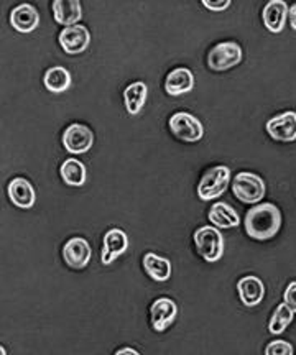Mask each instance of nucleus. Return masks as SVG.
Wrapping results in <instances>:
<instances>
[{
	"label": "nucleus",
	"instance_id": "1",
	"mask_svg": "<svg viewBox=\"0 0 296 355\" xmlns=\"http://www.w3.org/2000/svg\"><path fill=\"white\" fill-rule=\"evenodd\" d=\"M284 216L275 204L262 202L247 212L244 225L245 232L254 241H270L280 232Z\"/></svg>",
	"mask_w": 296,
	"mask_h": 355
},
{
	"label": "nucleus",
	"instance_id": "2",
	"mask_svg": "<svg viewBox=\"0 0 296 355\" xmlns=\"http://www.w3.org/2000/svg\"><path fill=\"white\" fill-rule=\"evenodd\" d=\"M194 243L196 250L207 263H216L224 255V237L218 227L204 225L194 232Z\"/></svg>",
	"mask_w": 296,
	"mask_h": 355
},
{
	"label": "nucleus",
	"instance_id": "3",
	"mask_svg": "<svg viewBox=\"0 0 296 355\" xmlns=\"http://www.w3.org/2000/svg\"><path fill=\"white\" fill-rule=\"evenodd\" d=\"M265 181L250 171L237 173L232 180V193L238 201L245 204H257L265 196Z\"/></svg>",
	"mask_w": 296,
	"mask_h": 355
},
{
	"label": "nucleus",
	"instance_id": "4",
	"mask_svg": "<svg viewBox=\"0 0 296 355\" xmlns=\"http://www.w3.org/2000/svg\"><path fill=\"white\" fill-rule=\"evenodd\" d=\"M229 183H231V170L227 166L219 165L211 168L202 175L200 184H198V196L202 201L218 199L227 191Z\"/></svg>",
	"mask_w": 296,
	"mask_h": 355
},
{
	"label": "nucleus",
	"instance_id": "5",
	"mask_svg": "<svg viewBox=\"0 0 296 355\" xmlns=\"http://www.w3.org/2000/svg\"><path fill=\"white\" fill-rule=\"evenodd\" d=\"M244 53L241 44L236 42H223L216 44L207 56V64L213 71H227L241 63Z\"/></svg>",
	"mask_w": 296,
	"mask_h": 355
},
{
	"label": "nucleus",
	"instance_id": "6",
	"mask_svg": "<svg viewBox=\"0 0 296 355\" xmlns=\"http://www.w3.org/2000/svg\"><path fill=\"white\" fill-rule=\"evenodd\" d=\"M170 128L176 137L184 141H200L204 137L201 121L189 112H176L170 119Z\"/></svg>",
	"mask_w": 296,
	"mask_h": 355
},
{
	"label": "nucleus",
	"instance_id": "7",
	"mask_svg": "<svg viewBox=\"0 0 296 355\" xmlns=\"http://www.w3.org/2000/svg\"><path fill=\"white\" fill-rule=\"evenodd\" d=\"M91 33L84 25L66 26L60 33V44L68 55H81L89 48Z\"/></svg>",
	"mask_w": 296,
	"mask_h": 355
},
{
	"label": "nucleus",
	"instance_id": "8",
	"mask_svg": "<svg viewBox=\"0 0 296 355\" xmlns=\"http://www.w3.org/2000/svg\"><path fill=\"white\" fill-rule=\"evenodd\" d=\"M92 144H94V135H92L91 128L82 123H73L63 133L64 148L73 155L89 152Z\"/></svg>",
	"mask_w": 296,
	"mask_h": 355
},
{
	"label": "nucleus",
	"instance_id": "9",
	"mask_svg": "<svg viewBox=\"0 0 296 355\" xmlns=\"http://www.w3.org/2000/svg\"><path fill=\"white\" fill-rule=\"evenodd\" d=\"M92 257V250L89 242L82 237H73L64 243L63 259L66 265L74 270L86 268L89 265Z\"/></svg>",
	"mask_w": 296,
	"mask_h": 355
},
{
	"label": "nucleus",
	"instance_id": "10",
	"mask_svg": "<svg viewBox=\"0 0 296 355\" xmlns=\"http://www.w3.org/2000/svg\"><path fill=\"white\" fill-rule=\"evenodd\" d=\"M268 135L277 141H295L296 140V112L288 110L270 119L267 122Z\"/></svg>",
	"mask_w": 296,
	"mask_h": 355
},
{
	"label": "nucleus",
	"instance_id": "11",
	"mask_svg": "<svg viewBox=\"0 0 296 355\" xmlns=\"http://www.w3.org/2000/svg\"><path fill=\"white\" fill-rule=\"evenodd\" d=\"M178 316V304L170 298H158L150 308L152 327L157 332H163L170 327Z\"/></svg>",
	"mask_w": 296,
	"mask_h": 355
},
{
	"label": "nucleus",
	"instance_id": "12",
	"mask_svg": "<svg viewBox=\"0 0 296 355\" xmlns=\"http://www.w3.org/2000/svg\"><path fill=\"white\" fill-rule=\"evenodd\" d=\"M129 248V237L123 232L122 229H110L107 234L104 235V248L103 255H101V261L103 265H110L114 260L123 255Z\"/></svg>",
	"mask_w": 296,
	"mask_h": 355
},
{
	"label": "nucleus",
	"instance_id": "13",
	"mask_svg": "<svg viewBox=\"0 0 296 355\" xmlns=\"http://www.w3.org/2000/svg\"><path fill=\"white\" fill-rule=\"evenodd\" d=\"M7 194L10 201L20 209H30L37 201V193H35L33 184L25 178H13L7 186Z\"/></svg>",
	"mask_w": 296,
	"mask_h": 355
},
{
	"label": "nucleus",
	"instance_id": "14",
	"mask_svg": "<svg viewBox=\"0 0 296 355\" xmlns=\"http://www.w3.org/2000/svg\"><path fill=\"white\" fill-rule=\"evenodd\" d=\"M237 291L242 303L249 306V308H254V306L262 303L265 296V285L262 279L255 277V275H247V277L237 282Z\"/></svg>",
	"mask_w": 296,
	"mask_h": 355
},
{
	"label": "nucleus",
	"instance_id": "15",
	"mask_svg": "<svg viewBox=\"0 0 296 355\" xmlns=\"http://www.w3.org/2000/svg\"><path fill=\"white\" fill-rule=\"evenodd\" d=\"M288 10L290 7L286 6V2H284V0H270V2L263 7L262 19L268 32H284L286 19H288Z\"/></svg>",
	"mask_w": 296,
	"mask_h": 355
},
{
	"label": "nucleus",
	"instance_id": "16",
	"mask_svg": "<svg viewBox=\"0 0 296 355\" xmlns=\"http://www.w3.org/2000/svg\"><path fill=\"white\" fill-rule=\"evenodd\" d=\"M10 25L20 33H32L40 25L38 10L30 3H20L10 13Z\"/></svg>",
	"mask_w": 296,
	"mask_h": 355
},
{
	"label": "nucleus",
	"instance_id": "17",
	"mask_svg": "<svg viewBox=\"0 0 296 355\" xmlns=\"http://www.w3.org/2000/svg\"><path fill=\"white\" fill-rule=\"evenodd\" d=\"M194 87V74L188 68H175L170 71L165 81V91L170 96H183Z\"/></svg>",
	"mask_w": 296,
	"mask_h": 355
},
{
	"label": "nucleus",
	"instance_id": "18",
	"mask_svg": "<svg viewBox=\"0 0 296 355\" xmlns=\"http://www.w3.org/2000/svg\"><path fill=\"white\" fill-rule=\"evenodd\" d=\"M53 13H55V20L64 28L78 25V21L82 19L81 2L79 0H55Z\"/></svg>",
	"mask_w": 296,
	"mask_h": 355
},
{
	"label": "nucleus",
	"instance_id": "19",
	"mask_svg": "<svg viewBox=\"0 0 296 355\" xmlns=\"http://www.w3.org/2000/svg\"><path fill=\"white\" fill-rule=\"evenodd\" d=\"M207 217H209L211 224L219 229H231L241 225V216L227 202H214Z\"/></svg>",
	"mask_w": 296,
	"mask_h": 355
},
{
	"label": "nucleus",
	"instance_id": "20",
	"mask_svg": "<svg viewBox=\"0 0 296 355\" xmlns=\"http://www.w3.org/2000/svg\"><path fill=\"white\" fill-rule=\"evenodd\" d=\"M71 73L63 66H53L43 76V84L53 94H63L71 87Z\"/></svg>",
	"mask_w": 296,
	"mask_h": 355
},
{
	"label": "nucleus",
	"instance_id": "21",
	"mask_svg": "<svg viewBox=\"0 0 296 355\" xmlns=\"http://www.w3.org/2000/svg\"><path fill=\"white\" fill-rule=\"evenodd\" d=\"M148 87L142 81H135L129 84L123 91V102H125V109L130 115H137L142 110L147 101Z\"/></svg>",
	"mask_w": 296,
	"mask_h": 355
},
{
	"label": "nucleus",
	"instance_id": "22",
	"mask_svg": "<svg viewBox=\"0 0 296 355\" xmlns=\"http://www.w3.org/2000/svg\"><path fill=\"white\" fill-rule=\"evenodd\" d=\"M60 175L63 178L66 184L74 186V188H81V186L86 184L87 180V170L86 166H84V163L74 158L64 159V162L61 163Z\"/></svg>",
	"mask_w": 296,
	"mask_h": 355
},
{
	"label": "nucleus",
	"instance_id": "23",
	"mask_svg": "<svg viewBox=\"0 0 296 355\" xmlns=\"http://www.w3.org/2000/svg\"><path fill=\"white\" fill-rule=\"evenodd\" d=\"M143 266L148 277L155 279V282H166L171 277V261L153 254V252L145 254Z\"/></svg>",
	"mask_w": 296,
	"mask_h": 355
},
{
	"label": "nucleus",
	"instance_id": "24",
	"mask_svg": "<svg viewBox=\"0 0 296 355\" xmlns=\"http://www.w3.org/2000/svg\"><path fill=\"white\" fill-rule=\"evenodd\" d=\"M293 316L295 313L285 303L278 304L277 309L273 311L270 322H268V331H270V334L273 336L284 334L286 327L290 326V322L293 321Z\"/></svg>",
	"mask_w": 296,
	"mask_h": 355
},
{
	"label": "nucleus",
	"instance_id": "25",
	"mask_svg": "<svg viewBox=\"0 0 296 355\" xmlns=\"http://www.w3.org/2000/svg\"><path fill=\"white\" fill-rule=\"evenodd\" d=\"M293 345L286 340H273L265 347V355H293Z\"/></svg>",
	"mask_w": 296,
	"mask_h": 355
},
{
	"label": "nucleus",
	"instance_id": "26",
	"mask_svg": "<svg viewBox=\"0 0 296 355\" xmlns=\"http://www.w3.org/2000/svg\"><path fill=\"white\" fill-rule=\"evenodd\" d=\"M284 303L296 313V282H291L284 293Z\"/></svg>",
	"mask_w": 296,
	"mask_h": 355
},
{
	"label": "nucleus",
	"instance_id": "27",
	"mask_svg": "<svg viewBox=\"0 0 296 355\" xmlns=\"http://www.w3.org/2000/svg\"><path fill=\"white\" fill-rule=\"evenodd\" d=\"M202 6H204L207 10L224 12L231 7V0H202Z\"/></svg>",
	"mask_w": 296,
	"mask_h": 355
},
{
	"label": "nucleus",
	"instance_id": "28",
	"mask_svg": "<svg viewBox=\"0 0 296 355\" xmlns=\"http://www.w3.org/2000/svg\"><path fill=\"white\" fill-rule=\"evenodd\" d=\"M288 20H290L291 28L296 30V3H295V6L290 7V10H288Z\"/></svg>",
	"mask_w": 296,
	"mask_h": 355
},
{
	"label": "nucleus",
	"instance_id": "29",
	"mask_svg": "<svg viewBox=\"0 0 296 355\" xmlns=\"http://www.w3.org/2000/svg\"><path fill=\"white\" fill-rule=\"evenodd\" d=\"M114 355H140V354L137 352L135 349H132V347H123L121 350H117V352L114 354Z\"/></svg>",
	"mask_w": 296,
	"mask_h": 355
},
{
	"label": "nucleus",
	"instance_id": "30",
	"mask_svg": "<svg viewBox=\"0 0 296 355\" xmlns=\"http://www.w3.org/2000/svg\"><path fill=\"white\" fill-rule=\"evenodd\" d=\"M0 355H6V347H3V345L0 347Z\"/></svg>",
	"mask_w": 296,
	"mask_h": 355
}]
</instances>
